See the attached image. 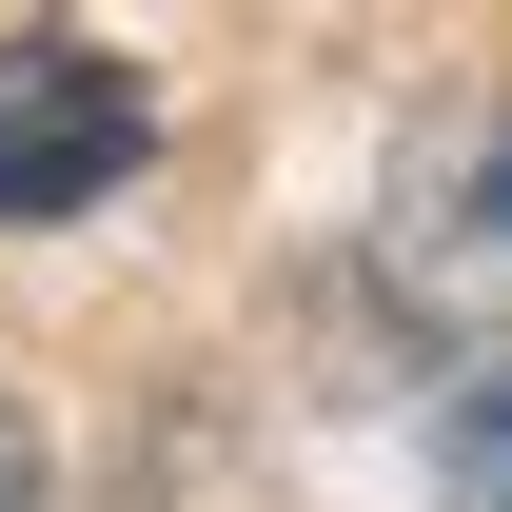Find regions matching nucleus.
<instances>
[{
  "label": "nucleus",
  "instance_id": "obj_3",
  "mask_svg": "<svg viewBox=\"0 0 512 512\" xmlns=\"http://www.w3.org/2000/svg\"><path fill=\"white\" fill-rule=\"evenodd\" d=\"M453 493L512 512V375H453Z\"/></svg>",
  "mask_w": 512,
  "mask_h": 512
},
{
  "label": "nucleus",
  "instance_id": "obj_1",
  "mask_svg": "<svg viewBox=\"0 0 512 512\" xmlns=\"http://www.w3.org/2000/svg\"><path fill=\"white\" fill-rule=\"evenodd\" d=\"M138 138H158V99H138L119 40H79V20H0V237L99 217V197L138 178Z\"/></svg>",
  "mask_w": 512,
  "mask_h": 512
},
{
  "label": "nucleus",
  "instance_id": "obj_2",
  "mask_svg": "<svg viewBox=\"0 0 512 512\" xmlns=\"http://www.w3.org/2000/svg\"><path fill=\"white\" fill-rule=\"evenodd\" d=\"M375 296L414 335H434L453 375H512V119L493 138H453L434 178L394 197V237H375Z\"/></svg>",
  "mask_w": 512,
  "mask_h": 512
},
{
  "label": "nucleus",
  "instance_id": "obj_4",
  "mask_svg": "<svg viewBox=\"0 0 512 512\" xmlns=\"http://www.w3.org/2000/svg\"><path fill=\"white\" fill-rule=\"evenodd\" d=\"M0 512H40V414L0 394Z\"/></svg>",
  "mask_w": 512,
  "mask_h": 512
}]
</instances>
